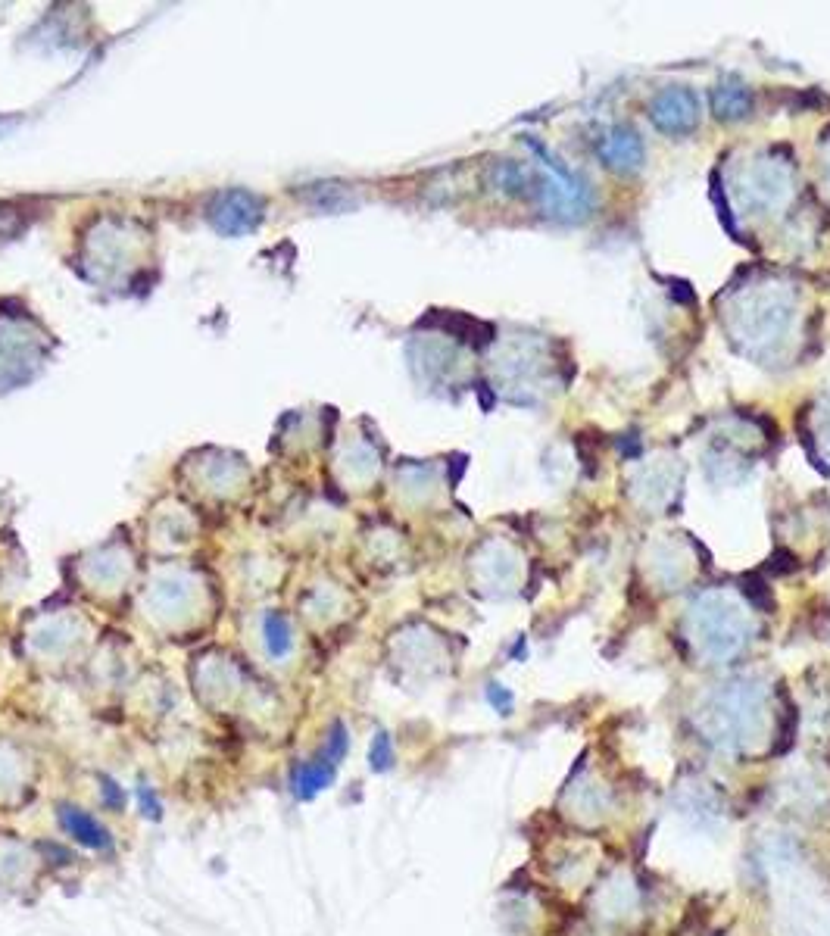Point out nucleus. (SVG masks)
Instances as JSON below:
<instances>
[{"label":"nucleus","mask_w":830,"mask_h":936,"mask_svg":"<svg viewBox=\"0 0 830 936\" xmlns=\"http://www.w3.org/2000/svg\"><path fill=\"white\" fill-rule=\"evenodd\" d=\"M334 771H337V765L325 756V752H319V756L309 759V762H297L291 768V790H294V796L297 799L319 796L322 790H328L334 784Z\"/></svg>","instance_id":"nucleus-2"},{"label":"nucleus","mask_w":830,"mask_h":936,"mask_svg":"<svg viewBox=\"0 0 830 936\" xmlns=\"http://www.w3.org/2000/svg\"><path fill=\"white\" fill-rule=\"evenodd\" d=\"M259 203L256 197L244 194V191H228L225 197H219L216 210H213V222L219 231L228 234H241V231H253L259 222Z\"/></svg>","instance_id":"nucleus-1"},{"label":"nucleus","mask_w":830,"mask_h":936,"mask_svg":"<svg viewBox=\"0 0 830 936\" xmlns=\"http://www.w3.org/2000/svg\"><path fill=\"white\" fill-rule=\"evenodd\" d=\"M369 765H372V771H378V774L391 771V765H394V746H391V737H387V734H378V737L372 740Z\"/></svg>","instance_id":"nucleus-5"},{"label":"nucleus","mask_w":830,"mask_h":936,"mask_svg":"<svg viewBox=\"0 0 830 936\" xmlns=\"http://www.w3.org/2000/svg\"><path fill=\"white\" fill-rule=\"evenodd\" d=\"M490 699H494V702H497V709H503V712L512 706V696H509V693H503V690H497V684L490 687Z\"/></svg>","instance_id":"nucleus-9"},{"label":"nucleus","mask_w":830,"mask_h":936,"mask_svg":"<svg viewBox=\"0 0 830 936\" xmlns=\"http://www.w3.org/2000/svg\"><path fill=\"white\" fill-rule=\"evenodd\" d=\"M138 793H141V805H144V815H147V809H150V818H160V802H157V796H153V790L141 787Z\"/></svg>","instance_id":"nucleus-8"},{"label":"nucleus","mask_w":830,"mask_h":936,"mask_svg":"<svg viewBox=\"0 0 830 936\" xmlns=\"http://www.w3.org/2000/svg\"><path fill=\"white\" fill-rule=\"evenodd\" d=\"M60 821H63V827H66V834H69L72 840H79L82 846H88V849H113L110 830L103 827L94 815H88V812H82V809H75V805H63V809H60Z\"/></svg>","instance_id":"nucleus-3"},{"label":"nucleus","mask_w":830,"mask_h":936,"mask_svg":"<svg viewBox=\"0 0 830 936\" xmlns=\"http://www.w3.org/2000/svg\"><path fill=\"white\" fill-rule=\"evenodd\" d=\"M347 746H350V740H347V731H344V724H334L331 727V737H328V746H325V756L337 765L344 756H347Z\"/></svg>","instance_id":"nucleus-6"},{"label":"nucleus","mask_w":830,"mask_h":936,"mask_svg":"<svg viewBox=\"0 0 830 936\" xmlns=\"http://www.w3.org/2000/svg\"><path fill=\"white\" fill-rule=\"evenodd\" d=\"M266 643H269L272 656H288L291 653V631H288V621H284L281 615H269L266 618Z\"/></svg>","instance_id":"nucleus-4"},{"label":"nucleus","mask_w":830,"mask_h":936,"mask_svg":"<svg viewBox=\"0 0 830 936\" xmlns=\"http://www.w3.org/2000/svg\"><path fill=\"white\" fill-rule=\"evenodd\" d=\"M103 799H107L113 809H122L125 805V793H122V787L113 784V780H103Z\"/></svg>","instance_id":"nucleus-7"}]
</instances>
